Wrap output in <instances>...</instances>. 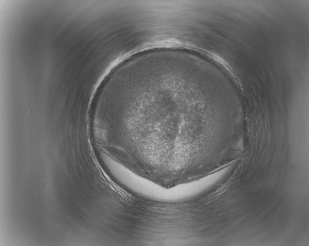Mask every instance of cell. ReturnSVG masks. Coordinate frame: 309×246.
I'll use <instances>...</instances> for the list:
<instances>
[{
    "label": "cell",
    "mask_w": 309,
    "mask_h": 246,
    "mask_svg": "<svg viewBox=\"0 0 309 246\" xmlns=\"http://www.w3.org/2000/svg\"><path fill=\"white\" fill-rule=\"evenodd\" d=\"M190 80V75L180 69L151 90L139 105L132 127L133 139L152 147L160 159L164 155V163L187 168L194 165L199 136L205 128L218 125L202 118L194 105Z\"/></svg>",
    "instance_id": "obj_1"
}]
</instances>
